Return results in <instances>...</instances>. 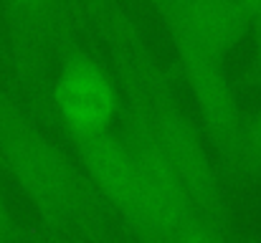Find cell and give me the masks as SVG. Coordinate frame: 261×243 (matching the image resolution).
<instances>
[{
  "label": "cell",
  "mask_w": 261,
  "mask_h": 243,
  "mask_svg": "<svg viewBox=\"0 0 261 243\" xmlns=\"http://www.w3.org/2000/svg\"><path fill=\"white\" fill-rule=\"evenodd\" d=\"M79 0H3L15 76L48 112V61L71 36Z\"/></svg>",
  "instance_id": "obj_4"
},
{
  "label": "cell",
  "mask_w": 261,
  "mask_h": 243,
  "mask_svg": "<svg viewBox=\"0 0 261 243\" xmlns=\"http://www.w3.org/2000/svg\"><path fill=\"white\" fill-rule=\"evenodd\" d=\"M46 243H71V241H59V238H48Z\"/></svg>",
  "instance_id": "obj_11"
},
{
  "label": "cell",
  "mask_w": 261,
  "mask_h": 243,
  "mask_svg": "<svg viewBox=\"0 0 261 243\" xmlns=\"http://www.w3.org/2000/svg\"><path fill=\"white\" fill-rule=\"evenodd\" d=\"M239 5H241L244 15L249 18V25L261 15V0H239Z\"/></svg>",
  "instance_id": "obj_10"
},
{
  "label": "cell",
  "mask_w": 261,
  "mask_h": 243,
  "mask_svg": "<svg viewBox=\"0 0 261 243\" xmlns=\"http://www.w3.org/2000/svg\"><path fill=\"white\" fill-rule=\"evenodd\" d=\"M0 162L28 198L48 238L114 243L109 213L74 162L0 84Z\"/></svg>",
  "instance_id": "obj_2"
},
{
  "label": "cell",
  "mask_w": 261,
  "mask_h": 243,
  "mask_svg": "<svg viewBox=\"0 0 261 243\" xmlns=\"http://www.w3.org/2000/svg\"><path fill=\"white\" fill-rule=\"evenodd\" d=\"M233 180L261 185V106L254 109L249 119H244L241 152H239V167Z\"/></svg>",
  "instance_id": "obj_7"
},
{
  "label": "cell",
  "mask_w": 261,
  "mask_h": 243,
  "mask_svg": "<svg viewBox=\"0 0 261 243\" xmlns=\"http://www.w3.org/2000/svg\"><path fill=\"white\" fill-rule=\"evenodd\" d=\"M175 66L195 101L205 142H211L213 152L221 157L223 170L236 177L244 114L239 106V91L228 79L223 61L198 51L175 48Z\"/></svg>",
  "instance_id": "obj_5"
},
{
  "label": "cell",
  "mask_w": 261,
  "mask_h": 243,
  "mask_svg": "<svg viewBox=\"0 0 261 243\" xmlns=\"http://www.w3.org/2000/svg\"><path fill=\"white\" fill-rule=\"evenodd\" d=\"M163 20L175 48L223 61L246 36L249 18L239 0H145Z\"/></svg>",
  "instance_id": "obj_6"
},
{
  "label": "cell",
  "mask_w": 261,
  "mask_h": 243,
  "mask_svg": "<svg viewBox=\"0 0 261 243\" xmlns=\"http://www.w3.org/2000/svg\"><path fill=\"white\" fill-rule=\"evenodd\" d=\"M249 36L254 41V53H251V61H249V66L244 71L241 89L244 91H261V15L251 23Z\"/></svg>",
  "instance_id": "obj_8"
},
{
  "label": "cell",
  "mask_w": 261,
  "mask_h": 243,
  "mask_svg": "<svg viewBox=\"0 0 261 243\" xmlns=\"http://www.w3.org/2000/svg\"><path fill=\"white\" fill-rule=\"evenodd\" d=\"M48 101L71 145H76L114 129L122 112V89L112 66L69 36L59 48Z\"/></svg>",
  "instance_id": "obj_3"
},
{
  "label": "cell",
  "mask_w": 261,
  "mask_h": 243,
  "mask_svg": "<svg viewBox=\"0 0 261 243\" xmlns=\"http://www.w3.org/2000/svg\"><path fill=\"white\" fill-rule=\"evenodd\" d=\"M0 238L8 243H23L25 241V231L20 228L18 218L13 215L10 205H8V198L3 193V182H0Z\"/></svg>",
  "instance_id": "obj_9"
},
{
  "label": "cell",
  "mask_w": 261,
  "mask_h": 243,
  "mask_svg": "<svg viewBox=\"0 0 261 243\" xmlns=\"http://www.w3.org/2000/svg\"><path fill=\"white\" fill-rule=\"evenodd\" d=\"M0 243H8V241H3V238H0Z\"/></svg>",
  "instance_id": "obj_12"
},
{
  "label": "cell",
  "mask_w": 261,
  "mask_h": 243,
  "mask_svg": "<svg viewBox=\"0 0 261 243\" xmlns=\"http://www.w3.org/2000/svg\"><path fill=\"white\" fill-rule=\"evenodd\" d=\"M82 13L96 28L109 59L132 71L155 132L173 160L198 218L213 228L228 231V205L216 162L195 119L180 101L173 71L160 61L122 0H82Z\"/></svg>",
  "instance_id": "obj_1"
}]
</instances>
